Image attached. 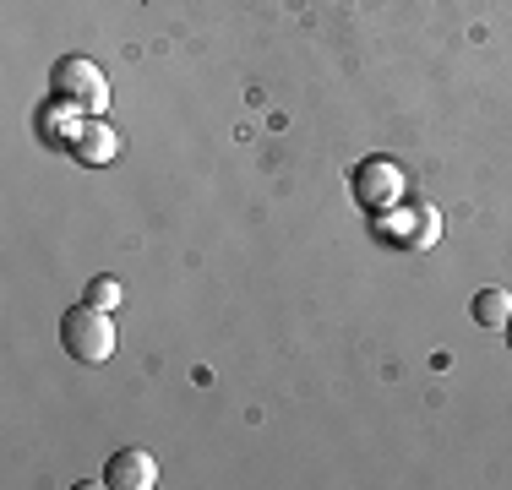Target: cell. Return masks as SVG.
<instances>
[{"label":"cell","mask_w":512,"mask_h":490,"mask_svg":"<svg viewBox=\"0 0 512 490\" xmlns=\"http://www.w3.org/2000/svg\"><path fill=\"white\" fill-rule=\"evenodd\" d=\"M60 343H66L71 360L104 365L109 354H115V322H109V311L82 300V305H71V311L60 316Z\"/></svg>","instance_id":"1"},{"label":"cell","mask_w":512,"mask_h":490,"mask_svg":"<svg viewBox=\"0 0 512 490\" xmlns=\"http://www.w3.org/2000/svg\"><path fill=\"white\" fill-rule=\"evenodd\" d=\"M50 88L60 104H77V109H99L109 104V82H104V71L93 66L88 55H60L55 60V71H50Z\"/></svg>","instance_id":"2"},{"label":"cell","mask_w":512,"mask_h":490,"mask_svg":"<svg viewBox=\"0 0 512 490\" xmlns=\"http://www.w3.org/2000/svg\"><path fill=\"white\" fill-rule=\"evenodd\" d=\"M398 191H404V175H398L393 158H365V164L355 169V196H360V207H371V213H382Z\"/></svg>","instance_id":"3"},{"label":"cell","mask_w":512,"mask_h":490,"mask_svg":"<svg viewBox=\"0 0 512 490\" xmlns=\"http://www.w3.org/2000/svg\"><path fill=\"white\" fill-rule=\"evenodd\" d=\"M104 485H115V490H153V485H158V463H153V452H142V447H120L115 458H109V469H104Z\"/></svg>","instance_id":"4"},{"label":"cell","mask_w":512,"mask_h":490,"mask_svg":"<svg viewBox=\"0 0 512 490\" xmlns=\"http://www.w3.org/2000/svg\"><path fill=\"white\" fill-rule=\"evenodd\" d=\"M115 153H120V131L104 126V120H88V126H77V137H71V158H77V164H88V169L109 164Z\"/></svg>","instance_id":"5"},{"label":"cell","mask_w":512,"mask_h":490,"mask_svg":"<svg viewBox=\"0 0 512 490\" xmlns=\"http://www.w3.org/2000/svg\"><path fill=\"white\" fill-rule=\"evenodd\" d=\"M507 316H512V300L502 289H480V294H474V322H480V327H507Z\"/></svg>","instance_id":"6"},{"label":"cell","mask_w":512,"mask_h":490,"mask_svg":"<svg viewBox=\"0 0 512 490\" xmlns=\"http://www.w3.org/2000/svg\"><path fill=\"white\" fill-rule=\"evenodd\" d=\"M82 300L99 305V311H115V305H126V289H120V278H93Z\"/></svg>","instance_id":"7"},{"label":"cell","mask_w":512,"mask_h":490,"mask_svg":"<svg viewBox=\"0 0 512 490\" xmlns=\"http://www.w3.org/2000/svg\"><path fill=\"white\" fill-rule=\"evenodd\" d=\"M507 333H512V316H507Z\"/></svg>","instance_id":"8"}]
</instances>
